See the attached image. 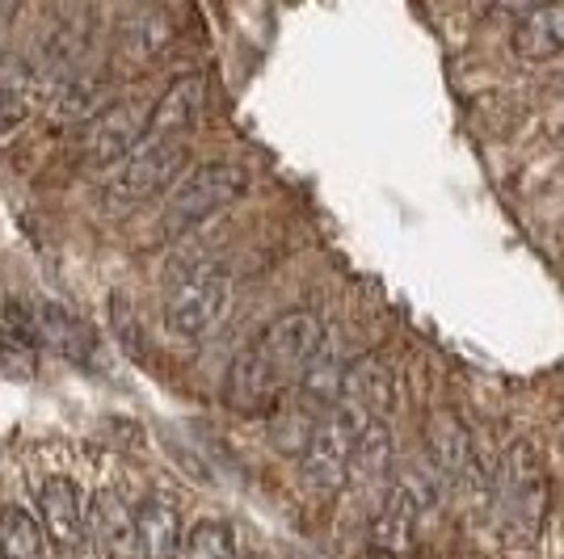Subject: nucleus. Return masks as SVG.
<instances>
[{
	"label": "nucleus",
	"instance_id": "nucleus-24",
	"mask_svg": "<svg viewBox=\"0 0 564 559\" xmlns=\"http://www.w3.org/2000/svg\"><path fill=\"white\" fill-rule=\"evenodd\" d=\"M18 13H22V0H0V47L9 43V34L18 25Z\"/></svg>",
	"mask_w": 564,
	"mask_h": 559
},
{
	"label": "nucleus",
	"instance_id": "nucleus-20",
	"mask_svg": "<svg viewBox=\"0 0 564 559\" xmlns=\"http://www.w3.org/2000/svg\"><path fill=\"white\" fill-rule=\"evenodd\" d=\"M346 399H354L358 408H367L371 417H376L379 408H388L392 404V371H388V362L376 358V353L354 358L350 371H346Z\"/></svg>",
	"mask_w": 564,
	"mask_h": 559
},
{
	"label": "nucleus",
	"instance_id": "nucleus-17",
	"mask_svg": "<svg viewBox=\"0 0 564 559\" xmlns=\"http://www.w3.org/2000/svg\"><path fill=\"white\" fill-rule=\"evenodd\" d=\"M135 551L140 559L182 556V513L165 496H148L135 509Z\"/></svg>",
	"mask_w": 564,
	"mask_h": 559
},
{
	"label": "nucleus",
	"instance_id": "nucleus-2",
	"mask_svg": "<svg viewBox=\"0 0 564 559\" xmlns=\"http://www.w3.org/2000/svg\"><path fill=\"white\" fill-rule=\"evenodd\" d=\"M489 509L506 547H535L552 505V480L540 450L531 442H510L489 475Z\"/></svg>",
	"mask_w": 564,
	"mask_h": 559
},
{
	"label": "nucleus",
	"instance_id": "nucleus-8",
	"mask_svg": "<svg viewBox=\"0 0 564 559\" xmlns=\"http://www.w3.org/2000/svg\"><path fill=\"white\" fill-rule=\"evenodd\" d=\"M148 101H110L101 106L89 122H85V140H80V164L97 173V168H115L122 164L135 147L143 143V131H148Z\"/></svg>",
	"mask_w": 564,
	"mask_h": 559
},
{
	"label": "nucleus",
	"instance_id": "nucleus-18",
	"mask_svg": "<svg viewBox=\"0 0 564 559\" xmlns=\"http://www.w3.org/2000/svg\"><path fill=\"white\" fill-rule=\"evenodd\" d=\"M110 76L101 72H72L64 85L51 89V118L55 122H89L106 106Z\"/></svg>",
	"mask_w": 564,
	"mask_h": 559
},
{
	"label": "nucleus",
	"instance_id": "nucleus-26",
	"mask_svg": "<svg viewBox=\"0 0 564 559\" xmlns=\"http://www.w3.org/2000/svg\"><path fill=\"white\" fill-rule=\"evenodd\" d=\"M249 559H265V556H249Z\"/></svg>",
	"mask_w": 564,
	"mask_h": 559
},
{
	"label": "nucleus",
	"instance_id": "nucleus-22",
	"mask_svg": "<svg viewBox=\"0 0 564 559\" xmlns=\"http://www.w3.org/2000/svg\"><path fill=\"white\" fill-rule=\"evenodd\" d=\"M0 371L9 379H30L39 374V341L30 328L4 325L0 328Z\"/></svg>",
	"mask_w": 564,
	"mask_h": 559
},
{
	"label": "nucleus",
	"instance_id": "nucleus-9",
	"mask_svg": "<svg viewBox=\"0 0 564 559\" xmlns=\"http://www.w3.org/2000/svg\"><path fill=\"white\" fill-rule=\"evenodd\" d=\"M425 446H430V463L438 471V480L447 489H489V475L480 471L476 459V442H471L468 425L455 417V413H434L430 429H425Z\"/></svg>",
	"mask_w": 564,
	"mask_h": 559
},
{
	"label": "nucleus",
	"instance_id": "nucleus-19",
	"mask_svg": "<svg viewBox=\"0 0 564 559\" xmlns=\"http://www.w3.org/2000/svg\"><path fill=\"white\" fill-rule=\"evenodd\" d=\"M388 467H392V429L383 420L371 417L367 429H362V438H358V446H354L350 484H358V489H379L383 475H388Z\"/></svg>",
	"mask_w": 564,
	"mask_h": 559
},
{
	"label": "nucleus",
	"instance_id": "nucleus-14",
	"mask_svg": "<svg viewBox=\"0 0 564 559\" xmlns=\"http://www.w3.org/2000/svg\"><path fill=\"white\" fill-rule=\"evenodd\" d=\"M85 535L101 559H135V509L118 492H97L85 509Z\"/></svg>",
	"mask_w": 564,
	"mask_h": 559
},
{
	"label": "nucleus",
	"instance_id": "nucleus-23",
	"mask_svg": "<svg viewBox=\"0 0 564 559\" xmlns=\"http://www.w3.org/2000/svg\"><path fill=\"white\" fill-rule=\"evenodd\" d=\"M186 559H240L236 530L228 522H219V517L198 522L186 535Z\"/></svg>",
	"mask_w": 564,
	"mask_h": 559
},
{
	"label": "nucleus",
	"instance_id": "nucleus-3",
	"mask_svg": "<svg viewBox=\"0 0 564 559\" xmlns=\"http://www.w3.org/2000/svg\"><path fill=\"white\" fill-rule=\"evenodd\" d=\"M236 299V278L215 265V261H203V265H186L177 270L173 282L165 291V328L177 337V341H207L215 328L228 320Z\"/></svg>",
	"mask_w": 564,
	"mask_h": 559
},
{
	"label": "nucleus",
	"instance_id": "nucleus-5",
	"mask_svg": "<svg viewBox=\"0 0 564 559\" xmlns=\"http://www.w3.org/2000/svg\"><path fill=\"white\" fill-rule=\"evenodd\" d=\"M371 413L358 408L354 399L333 404L325 417L316 420V429L307 434L304 442V480L321 492H341L350 484V463H354V446L362 438Z\"/></svg>",
	"mask_w": 564,
	"mask_h": 559
},
{
	"label": "nucleus",
	"instance_id": "nucleus-15",
	"mask_svg": "<svg viewBox=\"0 0 564 559\" xmlns=\"http://www.w3.org/2000/svg\"><path fill=\"white\" fill-rule=\"evenodd\" d=\"M39 337L72 366H85V371L97 366V328L89 320H80L76 311H68V307H39Z\"/></svg>",
	"mask_w": 564,
	"mask_h": 559
},
{
	"label": "nucleus",
	"instance_id": "nucleus-4",
	"mask_svg": "<svg viewBox=\"0 0 564 559\" xmlns=\"http://www.w3.org/2000/svg\"><path fill=\"white\" fill-rule=\"evenodd\" d=\"M249 194V168H240L232 161H215L194 168L189 177H182L173 194H169L165 210H161V235L177 240V235L203 228L207 219H215L219 210H228Z\"/></svg>",
	"mask_w": 564,
	"mask_h": 559
},
{
	"label": "nucleus",
	"instance_id": "nucleus-11",
	"mask_svg": "<svg viewBox=\"0 0 564 559\" xmlns=\"http://www.w3.org/2000/svg\"><path fill=\"white\" fill-rule=\"evenodd\" d=\"M203 110H207V76L186 72L161 94V101H152L143 140H186L189 131L198 127Z\"/></svg>",
	"mask_w": 564,
	"mask_h": 559
},
{
	"label": "nucleus",
	"instance_id": "nucleus-6",
	"mask_svg": "<svg viewBox=\"0 0 564 559\" xmlns=\"http://www.w3.org/2000/svg\"><path fill=\"white\" fill-rule=\"evenodd\" d=\"M189 161L186 140H143L122 164H115L110 182L101 186V202L110 210H131L177 186Z\"/></svg>",
	"mask_w": 564,
	"mask_h": 559
},
{
	"label": "nucleus",
	"instance_id": "nucleus-13",
	"mask_svg": "<svg viewBox=\"0 0 564 559\" xmlns=\"http://www.w3.org/2000/svg\"><path fill=\"white\" fill-rule=\"evenodd\" d=\"M39 522L47 542H55L59 551H80L85 547V501L80 489L68 475H51L43 492H39Z\"/></svg>",
	"mask_w": 564,
	"mask_h": 559
},
{
	"label": "nucleus",
	"instance_id": "nucleus-1",
	"mask_svg": "<svg viewBox=\"0 0 564 559\" xmlns=\"http://www.w3.org/2000/svg\"><path fill=\"white\" fill-rule=\"evenodd\" d=\"M325 341V325L316 311L295 307L261 328L258 337L232 358L224 379V399L236 413H265L274 408L307 371L312 353Z\"/></svg>",
	"mask_w": 564,
	"mask_h": 559
},
{
	"label": "nucleus",
	"instance_id": "nucleus-16",
	"mask_svg": "<svg viewBox=\"0 0 564 559\" xmlns=\"http://www.w3.org/2000/svg\"><path fill=\"white\" fill-rule=\"evenodd\" d=\"M514 51L531 64L564 55V0H543L535 9L518 13Z\"/></svg>",
	"mask_w": 564,
	"mask_h": 559
},
{
	"label": "nucleus",
	"instance_id": "nucleus-21",
	"mask_svg": "<svg viewBox=\"0 0 564 559\" xmlns=\"http://www.w3.org/2000/svg\"><path fill=\"white\" fill-rule=\"evenodd\" d=\"M0 559H47L43 522L22 505L0 509Z\"/></svg>",
	"mask_w": 564,
	"mask_h": 559
},
{
	"label": "nucleus",
	"instance_id": "nucleus-12",
	"mask_svg": "<svg viewBox=\"0 0 564 559\" xmlns=\"http://www.w3.org/2000/svg\"><path fill=\"white\" fill-rule=\"evenodd\" d=\"M350 353L346 346H337V341H321V350L312 353V362H307V371L300 374V383H295V404L307 408L312 417H325L333 404H341L346 399V371H350Z\"/></svg>",
	"mask_w": 564,
	"mask_h": 559
},
{
	"label": "nucleus",
	"instance_id": "nucleus-10",
	"mask_svg": "<svg viewBox=\"0 0 564 559\" xmlns=\"http://www.w3.org/2000/svg\"><path fill=\"white\" fill-rule=\"evenodd\" d=\"M177 39V22L161 4H140L131 9L115 39V59L122 68H148L152 59H161Z\"/></svg>",
	"mask_w": 564,
	"mask_h": 559
},
{
	"label": "nucleus",
	"instance_id": "nucleus-7",
	"mask_svg": "<svg viewBox=\"0 0 564 559\" xmlns=\"http://www.w3.org/2000/svg\"><path fill=\"white\" fill-rule=\"evenodd\" d=\"M430 509V492L417 471H400L388 484L383 501H379L376 526H371V547L379 556L409 559L422 542V522Z\"/></svg>",
	"mask_w": 564,
	"mask_h": 559
},
{
	"label": "nucleus",
	"instance_id": "nucleus-25",
	"mask_svg": "<svg viewBox=\"0 0 564 559\" xmlns=\"http://www.w3.org/2000/svg\"><path fill=\"white\" fill-rule=\"evenodd\" d=\"M497 9H501V13H527V9H535V4H543V0H494Z\"/></svg>",
	"mask_w": 564,
	"mask_h": 559
}]
</instances>
